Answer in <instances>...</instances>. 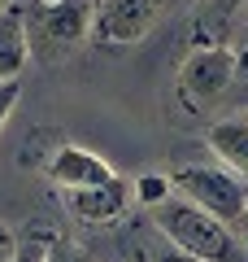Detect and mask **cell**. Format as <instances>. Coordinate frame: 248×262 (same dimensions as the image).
Segmentation results:
<instances>
[{"instance_id": "6da1fadb", "label": "cell", "mask_w": 248, "mask_h": 262, "mask_svg": "<svg viewBox=\"0 0 248 262\" xmlns=\"http://www.w3.org/2000/svg\"><path fill=\"white\" fill-rule=\"evenodd\" d=\"M153 214H157V232L175 245V249L192 253V258H201V262H248L235 227L222 223V219H213V214H205V210L192 206L187 196L175 192L165 206H157Z\"/></svg>"}, {"instance_id": "7a4b0ae2", "label": "cell", "mask_w": 248, "mask_h": 262, "mask_svg": "<svg viewBox=\"0 0 248 262\" xmlns=\"http://www.w3.org/2000/svg\"><path fill=\"white\" fill-rule=\"evenodd\" d=\"M239 79V53L222 44L192 48L187 61L179 66V101L192 114H209Z\"/></svg>"}, {"instance_id": "3957f363", "label": "cell", "mask_w": 248, "mask_h": 262, "mask_svg": "<svg viewBox=\"0 0 248 262\" xmlns=\"http://www.w3.org/2000/svg\"><path fill=\"white\" fill-rule=\"evenodd\" d=\"M31 27V53L39 57H65L92 35L96 27V0H57V5H35L27 13Z\"/></svg>"}, {"instance_id": "277c9868", "label": "cell", "mask_w": 248, "mask_h": 262, "mask_svg": "<svg viewBox=\"0 0 248 262\" xmlns=\"http://www.w3.org/2000/svg\"><path fill=\"white\" fill-rule=\"evenodd\" d=\"M175 192L187 196L192 206H201L205 214L222 219V223L235 227L239 214H244V201H248V184L227 166H179L175 175Z\"/></svg>"}, {"instance_id": "5b68a950", "label": "cell", "mask_w": 248, "mask_h": 262, "mask_svg": "<svg viewBox=\"0 0 248 262\" xmlns=\"http://www.w3.org/2000/svg\"><path fill=\"white\" fill-rule=\"evenodd\" d=\"M165 0H96V27L92 39L109 48H127L153 31Z\"/></svg>"}, {"instance_id": "8992f818", "label": "cell", "mask_w": 248, "mask_h": 262, "mask_svg": "<svg viewBox=\"0 0 248 262\" xmlns=\"http://www.w3.org/2000/svg\"><path fill=\"white\" fill-rule=\"evenodd\" d=\"M44 175L53 179L61 192H83V188H101L118 179V170L101 158V153L83 149V144H57L53 158L44 162Z\"/></svg>"}, {"instance_id": "52a82bcc", "label": "cell", "mask_w": 248, "mask_h": 262, "mask_svg": "<svg viewBox=\"0 0 248 262\" xmlns=\"http://www.w3.org/2000/svg\"><path fill=\"white\" fill-rule=\"evenodd\" d=\"M65 210H70L79 223H92V227H105V223H118L122 214L131 210L135 201V184L131 179H109L101 188H83V192H61Z\"/></svg>"}, {"instance_id": "ba28073f", "label": "cell", "mask_w": 248, "mask_h": 262, "mask_svg": "<svg viewBox=\"0 0 248 262\" xmlns=\"http://www.w3.org/2000/svg\"><path fill=\"white\" fill-rule=\"evenodd\" d=\"M205 144L213 149V158L227 170H235L248 184V118H218L205 131Z\"/></svg>"}, {"instance_id": "9c48e42d", "label": "cell", "mask_w": 248, "mask_h": 262, "mask_svg": "<svg viewBox=\"0 0 248 262\" xmlns=\"http://www.w3.org/2000/svg\"><path fill=\"white\" fill-rule=\"evenodd\" d=\"M31 61V27L22 9H5L0 13V83H9L27 70Z\"/></svg>"}, {"instance_id": "30bf717a", "label": "cell", "mask_w": 248, "mask_h": 262, "mask_svg": "<svg viewBox=\"0 0 248 262\" xmlns=\"http://www.w3.org/2000/svg\"><path fill=\"white\" fill-rule=\"evenodd\" d=\"M170 196H175V179L170 175H139L135 179V201L139 206L157 210V206H165Z\"/></svg>"}, {"instance_id": "8fae6325", "label": "cell", "mask_w": 248, "mask_h": 262, "mask_svg": "<svg viewBox=\"0 0 248 262\" xmlns=\"http://www.w3.org/2000/svg\"><path fill=\"white\" fill-rule=\"evenodd\" d=\"M53 241H57L53 232H27V236H18V258H13V262H48Z\"/></svg>"}, {"instance_id": "7c38bea8", "label": "cell", "mask_w": 248, "mask_h": 262, "mask_svg": "<svg viewBox=\"0 0 248 262\" xmlns=\"http://www.w3.org/2000/svg\"><path fill=\"white\" fill-rule=\"evenodd\" d=\"M48 262H92V258H87V249H83L79 241H65V236H57L53 249H48Z\"/></svg>"}, {"instance_id": "4fadbf2b", "label": "cell", "mask_w": 248, "mask_h": 262, "mask_svg": "<svg viewBox=\"0 0 248 262\" xmlns=\"http://www.w3.org/2000/svg\"><path fill=\"white\" fill-rule=\"evenodd\" d=\"M18 96H22V83H18V79L0 83V127L9 122V114H13V105H18Z\"/></svg>"}, {"instance_id": "5bb4252c", "label": "cell", "mask_w": 248, "mask_h": 262, "mask_svg": "<svg viewBox=\"0 0 248 262\" xmlns=\"http://www.w3.org/2000/svg\"><path fill=\"white\" fill-rule=\"evenodd\" d=\"M18 258V236L9 227H0V262H13Z\"/></svg>"}, {"instance_id": "9a60e30c", "label": "cell", "mask_w": 248, "mask_h": 262, "mask_svg": "<svg viewBox=\"0 0 248 262\" xmlns=\"http://www.w3.org/2000/svg\"><path fill=\"white\" fill-rule=\"evenodd\" d=\"M157 262H201V258H192L183 249H165V253H157Z\"/></svg>"}, {"instance_id": "2e32d148", "label": "cell", "mask_w": 248, "mask_h": 262, "mask_svg": "<svg viewBox=\"0 0 248 262\" xmlns=\"http://www.w3.org/2000/svg\"><path fill=\"white\" fill-rule=\"evenodd\" d=\"M235 236H239V245H244V253H248V201H244V214H239V223H235Z\"/></svg>"}, {"instance_id": "e0dca14e", "label": "cell", "mask_w": 248, "mask_h": 262, "mask_svg": "<svg viewBox=\"0 0 248 262\" xmlns=\"http://www.w3.org/2000/svg\"><path fill=\"white\" fill-rule=\"evenodd\" d=\"M209 5H213V13H235L244 0H209Z\"/></svg>"}, {"instance_id": "ac0fdd59", "label": "cell", "mask_w": 248, "mask_h": 262, "mask_svg": "<svg viewBox=\"0 0 248 262\" xmlns=\"http://www.w3.org/2000/svg\"><path fill=\"white\" fill-rule=\"evenodd\" d=\"M5 9H18V0H0V13H5Z\"/></svg>"}, {"instance_id": "d6986e66", "label": "cell", "mask_w": 248, "mask_h": 262, "mask_svg": "<svg viewBox=\"0 0 248 262\" xmlns=\"http://www.w3.org/2000/svg\"><path fill=\"white\" fill-rule=\"evenodd\" d=\"M35 5H57V0H35Z\"/></svg>"}]
</instances>
